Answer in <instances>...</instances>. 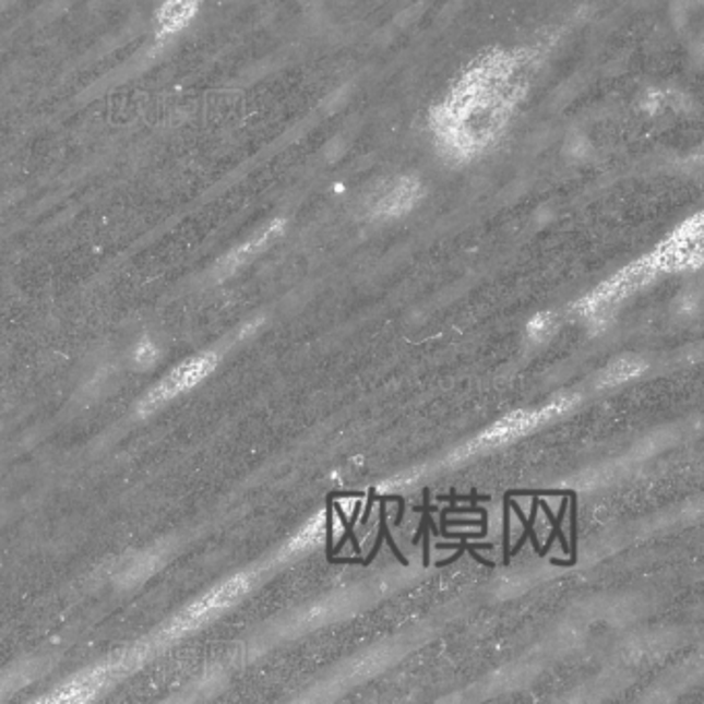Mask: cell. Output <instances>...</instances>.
Segmentation results:
<instances>
[{"label":"cell","mask_w":704,"mask_h":704,"mask_svg":"<svg viewBox=\"0 0 704 704\" xmlns=\"http://www.w3.org/2000/svg\"><path fill=\"white\" fill-rule=\"evenodd\" d=\"M529 71L532 57L525 50L477 58L432 112L442 147L455 157H472L486 150L513 115Z\"/></svg>","instance_id":"6da1fadb"},{"label":"cell","mask_w":704,"mask_h":704,"mask_svg":"<svg viewBox=\"0 0 704 704\" xmlns=\"http://www.w3.org/2000/svg\"><path fill=\"white\" fill-rule=\"evenodd\" d=\"M248 589H250V578L247 574H240V576H234V578L219 583L217 587L196 597L182 611H178L171 618L170 624L162 630L155 639H159L162 643H168V641L189 634L192 630L205 627L213 618H217L219 613L231 608Z\"/></svg>","instance_id":"7a4b0ae2"},{"label":"cell","mask_w":704,"mask_h":704,"mask_svg":"<svg viewBox=\"0 0 704 704\" xmlns=\"http://www.w3.org/2000/svg\"><path fill=\"white\" fill-rule=\"evenodd\" d=\"M145 655L143 648H136L133 653H122L112 659L104 661L96 667H90L83 673H76L69 682L58 685L55 692L39 696V703H87L94 701L97 694L112 684L122 671H129L136 664V659Z\"/></svg>","instance_id":"3957f363"},{"label":"cell","mask_w":704,"mask_h":704,"mask_svg":"<svg viewBox=\"0 0 704 704\" xmlns=\"http://www.w3.org/2000/svg\"><path fill=\"white\" fill-rule=\"evenodd\" d=\"M217 354L213 351H203L191 356L189 360L174 366L170 372L155 382L152 389L143 395V399L139 401V414H152L155 409H159L162 405L170 403V401L180 397L182 393H189L196 384L205 381L211 372L217 368Z\"/></svg>","instance_id":"277c9868"},{"label":"cell","mask_w":704,"mask_h":704,"mask_svg":"<svg viewBox=\"0 0 704 704\" xmlns=\"http://www.w3.org/2000/svg\"><path fill=\"white\" fill-rule=\"evenodd\" d=\"M282 229H284V222H273V224H269L267 228L261 229L256 236H252L248 242H244L242 247L236 248L234 252H229L228 256L219 263V273L222 275H229V273H234L236 269L242 267V265H247L248 261L252 259V256H256L263 248H267L279 234H282Z\"/></svg>","instance_id":"5b68a950"},{"label":"cell","mask_w":704,"mask_h":704,"mask_svg":"<svg viewBox=\"0 0 704 704\" xmlns=\"http://www.w3.org/2000/svg\"><path fill=\"white\" fill-rule=\"evenodd\" d=\"M199 9V0H164L157 11V36L166 38L182 32Z\"/></svg>","instance_id":"8992f818"},{"label":"cell","mask_w":704,"mask_h":704,"mask_svg":"<svg viewBox=\"0 0 704 704\" xmlns=\"http://www.w3.org/2000/svg\"><path fill=\"white\" fill-rule=\"evenodd\" d=\"M418 182L411 178H401L382 192L379 205H377V213L386 215V217H395V215L411 210L414 203L418 201Z\"/></svg>","instance_id":"52a82bcc"},{"label":"cell","mask_w":704,"mask_h":704,"mask_svg":"<svg viewBox=\"0 0 704 704\" xmlns=\"http://www.w3.org/2000/svg\"><path fill=\"white\" fill-rule=\"evenodd\" d=\"M534 496V504H532V516L527 518L525 514H523V511H521V506L516 504L513 500V496H511V509H513L514 513H516V516L521 518V523L525 525V529H523V534H521V537H518V541H516V546L514 548H511V558L513 556H516V553L521 552V548H523V544L529 539L532 544H534V550L535 552L539 553L541 552V546H539V539H537V535H535L534 532V525H535V516H537V509H539V496L537 494H532Z\"/></svg>","instance_id":"ba28073f"},{"label":"cell","mask_w":704,"mask_h":704,"mask_svg":"<svg viewBox=\"0 0 704 704\" xmlns=\"http://www.w3.org/2000/svg\"><path fill=\"white\" fill-rule=\"evenodd\" d=\"M331 506L335 509V513H337L339 521H342L343 523V527H345V535H342V541H339V546H337V548H333V552H339V550H342L343 548V544H345V539H351V544H354V550H356V552H358V556H360V552H362V546H360L358 537H356V534H354V525L358 523V516H360V513H362V502H360V500L356 502V509H354L351 518H347V516H345V513H343L342 504H339V502H335V498H333V496H331Z\"/></svg>","instance_id":"9c48e42d"},{"label":"cell","mask_w":704,"mask_h":704,"mask_svg":"<svg viewBox=\"0 0 704 704\" xmlns=\"http://www.w3.org/2000/svg\"><path fill=\"white\" fill-rule=\"evenodd\" d=\"M490 548H492L490 544H476V546H469L467 541H461V544H458L457 553H455V556H451V558H446V560H440L437 566L438 569H440V566H449V564L457 562L458 558H461L463 553L472 552V556L476 558L479 564H484V566H488V569H494V562H490V560H486V558H481V556H477V550H490Z\"/></svg>","instance_id":"30bf717a"},{"label":"cell","mask_w":704,"mask_h":704,"mask_svg":"<svg viewBox=\"0 0 704 704\" xmlns=\"http://www.w3.org/2000/svg\"><path fill=\"white\" fill-rule=\"evenodd\" d=\"M641 370H643V363L641 362H630V360L618 362L613 368H611V370H609L608 377L604 379L601 384H613V382L629 381L632 377H636Z\"/></svg>","instance_id":"8fae6325"},{"label":"cell","mask_w":704,"mask_h":704,"mask_svg":"<svg viewBox=\"0 0 704 704\" xmlns=\"http://www.w3.org/2000/svg\"><path fill=\"white\" fill-rule=\"evenodd\" d=\"M569 502H571L572 506V514H571V539H572V558L571 560H556L553 558L552 564L553 566H574L576 564V494L572 492V490H569Z\"/></svg>","instance_id":"7c38bea8"},{"label":"cell","mask_w":704,"mask_h":704,"mask_svg":"<svg viewBox=\"0 0 704 704\" xmlns=\"http://www.w3.org/2000/svg\"><path fill=\"white\" fill-rule=\"evenodd\" d=\"M504 535H502V556L504 564L511 562V494L504 496Z\"/></svg>","instance_id":"4fadbf2b"},{"label":"cell","mask_w":704,"mask_h":704,"mask_svg":"<svg viewBox=\"0 0 704 704\" xmlns=\"http://www.w3.org/2000/svg\"><path fill=\"white\" fill-rule=\"evenodd\" d=\"M440 500H446V502H451V504H457V502H486V500H490V498H488V496L477 494L457 496L453 492V494L440 496Z\"/></svg>","instance_id":"5bb4252c"},{"label":"cell","mask_w":704,"mask_h":704,"mask_svg":"<svg viewBox=\"0 0 704 704\" xmlns=\"http://www.w3.org/2000/svg\"><path fill=\"white\" fill-rule=\"evenodd\" d=\"M374 502H377V490H374V488H370V490H368V502L363 504L366 509H363L362 525H366V523H368V516H370V511H372Z\"/></svg>","instance_id":"9a60e30c"}]
</instances>
